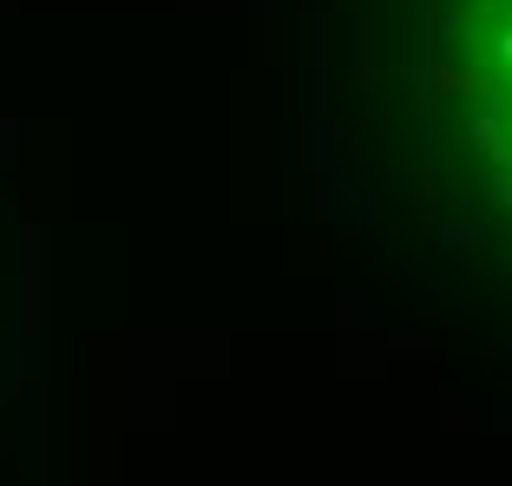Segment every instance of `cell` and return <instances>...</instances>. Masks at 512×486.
Segmentation results:
<instances>
[{
    "mask_svg": "<svg viewBox=\"0 0 512 486\" xmlns=\"http://www.w3.org/2000/svg\"><path fill=\"white\" fill-rule=\"evenodd\" d=\"M434 106L467 191L512 217V0H440Z\"/></svg>",
    "mask_w": 512,
    "mask_h": 486,
    "instance_id": "6da1fadb",
    "label": "cell"
}]
</instances>
